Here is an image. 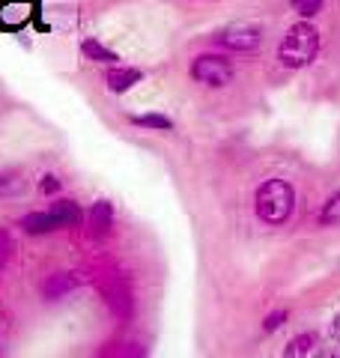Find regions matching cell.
Wrapping results in <instances>:
<instances>
[{"instance_id":"1","label":"cell","mask_w":340,"mask_h":358,"mask_svg":"<svg viewBox=\"0 0 340 358\" xmlns=\"http://www.w3.org/2000/svg\"><path fill=\"white\" fill-rule=\"evenodd\" d=\"M254 209L263 224L278 227V224L287 221L292 215V209H296V192H292V185L287 179H266L254 194Z\"/></svg>"},{"instance_id":"2","label":"cell","mask_w":340,"mask_h":358,"mask_svg":"<svg viewBox=\"0 0 340 358\" xmlns=\"http://www.w3.org/2000/svg\"><path fill=\"white\" fill-rule=\"evenodd\" d=\"M316 54H320V30L308 24V21L292 24L278 48V57L287 69H304V66L316 60Z\"/></svg>"},{"instance_id":"3","label":"cell","mask_w":340,"mask_h":358,"mask_svg":"<svg viewBox=\"0 0 340 358\" xmlns=\"http://www.w3.org/2000/svg\"><path fill=\"white\" fill-rule=\"evenodd\" d=\"M191 78L206 87H227L233 81V60L224 54H197L191 60Z\"/></svg>"},{"instance_id":"4","label":"cell","mask_w":340,"mask_h":358,"mask_svg":"<svg viewBox=\"0 0 340 358\" xmlns=\"http://www.w3.org/2000/svg\"><path fill=\"white\" fill-rule=\"evenodd\" d=\"M260 42H263V30L257 24H230L221 33H215V45H221L227 51H239V54L257 51Z\"/></svg>"},{"instance_id":"5","label":"cell","mask_w":340,"mask_h":358,"mask_svg":"<svg viewBox=\"0 0 340 358\" xmlns=\"http://www.w3.org/2000/svg\"><path fill=\"white\" fill-rule=\"evenodd\" d=\"M141 81H143V72L129 69V66H111V69L105 72V84H108L111 93H126V90H132Z\"/></svg>"},{"instance_id":"6","label":"cell","mask_w":340,"mask_h":358,"mask_svg":"<svg viewBox=\"0 0 340 358\" xmlns=\"http://www.w3.org/2000/svg\"><path fill=\"white\" fill-rule=\"evenodd\" d=\"M111 221H113V206L108 203V200H96L93 209H90V236L93 239H101V236H108V230H111Z\"/></svg>"},{"instance_id":"7","label":"cell","mask_w":340,"mask_h":358,"mask_svg":"<svg viewBox=\"0 0 340 358\" xmlns=\"http://www.w3.org/2000/svg\"><path fill=\"white\" fill-rule=\"evenodd\" d=\"M75 287H78V278L72 272H54L42 281V296L54 301V299H63L66 293H72Z\"/></svg>"},{"instance_id":"8","label":"cell","mask_w":340,"mask_h":358,"mask_svg":"<svg viewBox=\"0 0 340 358\" xmlns=\"http://www.w3.org/2000/svg\"><path fill=\"white\" fill-rule=\"evenodd\" d=\"M18 227H24L27 233H36V236H45V233L60 230V224H57L51 212L45 209V212H30V215H24L18 221Z\"/></svg>"},{"instance_id":"9","label":"cell","mask_w":340,"mask_h":358,"mask_svg":"<svg viewBox=\"0 0 340 358\" xmlns=\"http://www.w3.org/2000/svg\"><path fill=\"white\" fill-rule=\"evenodd\" d=\"M105 296H108V305L113 308V313H120V317H129L132 313V293L126 284H111L105 287Z\"/></svg>"},{"instance_id":"10","label":"cell","mask_w":340,"mask_h":358,"mask_svg":"<svg viewBox=\"0 0 340 358\" xmlns=\"http://www.w3.org/2000/svg\"><path fill=\"white\" fill-rule=\"evenodd\" d=\"M51 215L54 221L60 224V227H72V224L81 221V206L75 203V200H57V203H51Z\"/></svg>"},{"instance_id":"11","label":"cell","mask_w":340,"mask_h":358,"mask_svg":"<svg viewBox=\"0 0 340 358\" xmlns=\"http://www.w3.org/2000/svg\"><path fill=\"white\" fill-rule=\"evenodd\" d=\"M81 51H84V57H87V60H93V63H108V66H113V63L120 60V57H117V51H111L108 45H101L99 39H84Z\"/></svg>"},{"instance_id":"12","label":"cell","mask_w":340,"mask_h":358,"mask_svg":"<svg viewBox=\"0 0 340 358\" xmlns=\"http://www.w3.org/2000/svg\"><path fill=\"white\" fill-rule=\"evenodd\" d=\"M313 343H316V338H313L311 331L296 334V338L283 346V358H308L313 352Z\"/></svg>"},{"instance_id":"13","label":"cell","mask_w":340,"mask_h":358,"mask_svg":"<svg viewBox=\"0 0 340 358\" xmlns=\"http://www.w3.org/2000/svg\"><path fill=\"white\" fill-rule=\"evenodd\" d=\"M132 126H141V129H150V131H170L173 122H170V117H164V114H138V117H132Z\"/></svg>"},{"instance_id":"14","label":"cell","mask_w":340,"mask_h":358,"mask_svg":"<svg viewBox=\"0 0 340 358\" xmlns=\"http://www.w3.org/2000/svg\"><path fill=\"white\" fill-rule=\"evenodd\" d=\"M320 224H323V227L340 224V192H334V194L323 203V209H320Z\"/></svg>"},{"instance_id":"15","label":"cell","mask_w":340,"mask_h":358,"mask_svg":"<svg viewBox=\"0 0 340 358\" xmlns=\"http://www.w3.org/2000/svg\"><path fill=\"white\" fill-rule=\"evenodd\" d=\"M21 188H24V179H21L18 171H3V173H0V197L18 194Z\"/></svg>"},{"instance_id":"16","label":"cell","mask_w":340,"mask_h":358,"mask_svg":"<svg viewBox=\"0 0 340 358\" xmlns=\"http://www.w3.org/2000/svg\"><path fill=\"white\" fill-rule=\"evenodd\" d=\"M292 9L304 18H313L323 9V0H292Z\"/></svg>"},{"instance_id":"17","label":"cell","mask_w":340,"mask_h":358,"mask_svg":"<svg viewBox=\"0 0 340 358\" xmlns=\"http://www.w3.org/2000/svg\"><path fill=\"white\" fill-rule=\"evenodd\" d=\"M9 257H13V236L6 230H0V268L9 263Z\"/></svg>"},{"instance_id":"18","label":"cell","mask_w":340,"mask_h":358,"mask_svg":"<svg viewBox=\"0 0 340 358\" xmlns=\"http://www.w3.org/2000/svg\"><path fill=\"white\" fill-rule=\"evenodd\" d=\"M287 317H290L287 310H275V313H269L266 322H263V331H275V329H281L283 322H287Z\"/></svg>"},{"instance_id":"19","label":"cell","mask_w":340,"mask_h":358,"mask_svg":"<svg viewBox=\"0 0 340 358\" xmlns=\"http://www.w3.org/2000/svg\"><path fill=\"white\" fill-rule=\"evenodd\" d=\"M60 185H63V179H60V176H54V173L42 176V182H39V188H42L45 194H57V192H60Z\"/></svg>"},{"instance_id":"20","label":"cell","mask_w":340,"mask_h":358,"mask_svg":"<svg viewBox=\"0 0 340 358\" xmlns=\"http://www.w3.org/2000/svg\"><path fill=\"white\" fill-rule=\"evenodd\" d=\"M316 358H340V346H325V350H316Z\"/></svg>"},{"instance_id":"21","label":"cell","mask_w":340,"mask_h":358,"mask_svg":"<svg viewBox=\"0 0 340 358\" xmlns=\"http://www.w3.org/2000/svg\"><path fill=\"white\" fill-rule=\"evenodd\" d=\"M332 341H334V346H340V313L332 320Z\"/></svg>"}]
</instances>
